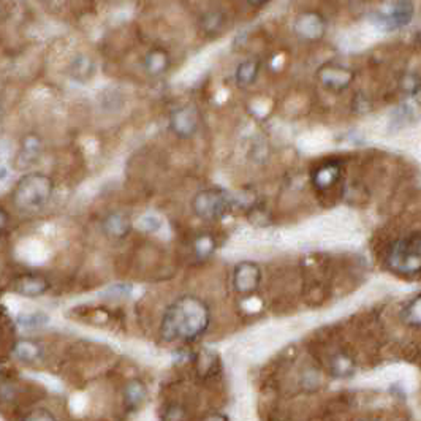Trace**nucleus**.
I'll return each mask as SVG.
<instances>
[{"label":"nucleus","instance_id":"1","mask_svg":"<svg viewBox=\"0 0 421 421\" xmlns=\"http://www.w3.org/2000/svg\"><path fill=\"white\" fill-rule=\"evenodd\" d=\"M209 327V309L194 296H184L168 307L162 320V336L168 342L194 341Z\"/></svg>","mask_w":421,"mask_h":421},{"label":"nucleus","instance_id":"2","mask_svg":"<svg viewBox=\"0 0 421 421\" xmlns=\"http://www.w3.org/2000/svg\"><path fill=\"white\" fill-rule=\"evenodd\" d=\"M386 266L399 276H417L421 273V234L413 233L395 241L386 252Z\"/></svg>","mask_w":421,"mask_h":421},{"label":"nucleus","instance_id":"3","mask_svg":"<svg viewBox=\"0 0 421 421\" xmlns=\"http://www.w3.org/2000/svg\"><path fill=\"white\" fill-rule=\"evenodd\" d=\"M53 194V181L48 176L33 173L21 179L15 187L13 201L21 211L35 212L48 203Z\"/></svg>","mask_w":421,"mask_h":421},{"label":"nucleus","instance_id":"4","mask_svg":"<svg viewBox=\"0 0 421 421\" xmlns=\"http://www.w3.org/2000/svg\"><path fill=\"white\" fill-rule=\"evenodd\" d=\"M232 201L222 190H203L195 196L194 209L203 218H218L230 211Z\"/></svg>","mask_w":421,"mask_h":421},{"label":"nucleus","instance_id":"5","mask_svg":"<svg viewBox=\"0 0 421 421\" xmlns=\"http://www.w3.org/2000/svg\"><path fill=\"white\" fill-rule=\"evenodd\" d=\"M261 280V271L255 263L244 261L234 268L233 285L239 293H252L258 289Z\"/></svg>","mask_w":421,"mask_h":421},{"label":"nucleus","instance_id":"6","mask_svg":"<svg viewBox=\"0 0 421 421\" xmlns=\"http://www.w3.org/2000/svg\"><path fill=\"white\" fill-rule=\"evenodd\" d=\"M318 78L325 87L331 89V91H341L353 81V71L345 69V67L328 64L320 69Z\"/></svg>","mask_w":421,"mask_h":421},{"label":"nucleus","instance_id":"7","mask_svg":"<svg viewBox=\"0 0 421 421\" xmlns=\"http://www.w3.org/2000/svg\"><path fill=\"white\" fill-rule=\"evenodd\" d=\"M295 31L307 40H317L325 33V21L318 13H302L295 22Z\"/></svg>","mask_w":421,"mask_h":421},{"label":"nucleus","instance_id":"8","mask_svg":"<svg viewBox=\"0 0 421 421\" xmlns=\"http://www.w3.org/2000/svg\"><path fill=\"white\" fill-rule=\"evenodd\" d=\"M381 21L385 22L390 29H399V27L409 24L413 18V5L411 2H395L390 3V10L380 15Z\"/></svg>","mask_w":421,"mask_h":421},{"label":"nucleus","instance_id":"9","mask_svg":"<svg viewBox=\"0 0 421 421\" xmlns=\"http://www.w3.org/2000/svg\"><path fill=\"white\" fill-rule=\"evenodd\" d=\"M196 126H198V116L196 111L189 106L175 111L171 116V127L179 137H190L196 130Z\"/></svg>","mask_w":421,"mask_h":421},{"label":"nucleus","instance_id":"10","mask_svg":"<svg viewBox=\"0 0 421 421\" xmlns=\"http://www.w3.org/2000/svg\"><path fill=\"white\" fill-rule=\"evenodd\" d=\"M15 291L22 296H29V298H35V296L43 295L48 290V282L46 279L40 276H22L15 282Z\"/></svg>","mask_w":421,"mask_h":421},{"label":"nucleus","instance_id":"11","mask_svg":"<svg viewBox=\"0 0 421 421\" xmlns=\"http://www.w3.org/2000/svg\"><path fill=\"white\" fill-rule=\"evenodd\" d=\"M339 178H341V166L336 164H327V165L320 166L318 170L313 173L312 181L316 187L325 190L338 182Z\"/></svg>","mask_w":421,"mask_h":421},{"label":"nucleus","instance_id":"12","mask_svg":"<svg viewBox=\"0 0 421 421\" xmlns=\"http://www.w3.org/2000/svg\"><path fill=\"white\" fill-rule=\"evenodd\" d=\"M329 370L334 377L347 379L355 372V361L352 360V356L345 355V353H338V355L331 358Z\"/></svg>","mask_w":421,"mask_h":421},{"label":"nucleus","instance_id":"13","mask_svg":"<svg viewBox=\"0 0 421 421\" xmlns=\"http://www.w3.org/2000/svg\"><path fill=\"white\" fill-rule=\"evenodd\" d=\"M146 386L138 380H132L130 384H127L126 390H123V397H126V404L130 409H137L141 406L146 399Z\"/></svg>","mask_w":421,"mask_h":421},{"label":"nucleus","instance_id":"14","mask_svg":"<svg viewBox=\"0 0 421 421\" xmlns=\"http://www.w3.org/2000/svg\"><path fill=\"white\" fill-rule=\"evenodd\" d=\"M13 353L21 361H35L40 356V345L32 341H19L13 347Z\"/></svg>","mask_w":421,"mask_h":421},{"label":"nucleus","instance_id":"15","mask_svg":"<svg viewBox=\"0 0 421 421\" xmlns=\"http://www.w3.org/2000/svg\"><path fill=\"white\" fill-rule=\"evenodd\" d=\"M128 228H130V227H128L127 218L123 216H119V214L110 216L105 222L106 233H108L110 237H113V238H121V237H123V234H127Z\"/></svg>","mask_w":421,"mask_h":421},{"label":"nucleus","instance_id":"16","mask_svg":"<svg viewBox=\"0 0 421 421\" xmlns=\"http://www.w3.org/2000/svg\"><path fill=\"white\" fill-rule=\"evenodd\" d=\"M402 318L411 327H421V293L415 296L406 306L402 312Z\"/></svg>","mask_w":421,"mask_h":421},{"label":"nucleus","instance_id":"17","mask_svg":"<svg viewBox=\"0 0 421 421\" xmlns=\"http://www.w3.org/2000/svg\"><path fill=\"white\" fill-rule=\"evenodd\" d=\"M258 73V62L255 60H246L237 69V81L243 86L254 83Z\"/></svg>","mask_w":421,"mask_h":421},{"label":"nucleus","instance_id":"18","mask_svg":"<svg viewBox=\"0 0 421 421\" xmlns=\"http://www.w3.org/2000/svg\"><path fill=\"white\" fill-rule=\"evenodd\" d=\"M146 67H148V71L153 73V75H159V73L165 71L168 67L166 54L164 51L155 49V51L151 53L148 55V59H146Z\"/></svg>","mask_w":421,"mask_h":421},{"label":"nucleus","instance_id":"19","mask_svg":"<svg viewBox=\"0 0 421 421\" xmlns=\"http://www.w3.org/2000/svg\"><path fill=\"white\" fill-rule=\"evenodd\" d=\"M164 421H185V411L181 406L168 407L164 415Z\"/></svg>","mask_w":421,"mask_h":421},{"label":"nucleus","instance_id":"20","mask_svg":"<svg viewBox=\"0 0 421 421\" xmlns=\"http://www.w3.org/2000/svg\"><path fill=\"white\" fill-rule=\"evenodd\" d=\"M44 322H46V317L42 316V313H31V316L19 318V323L24 325V327H40Z\"/></svg>","mask_w":421,"mask_h":421},{"label":"nucleus","instance_id":"21","mask_svg":"<svg viewBox=\"0 0 421 421\" xmlns=\"http://www.w3.org/2000/svg\"><path fill=\"white\" fill-rule=\"evenodd\" d=\"M24 421H58V420H55V417H54V415L51 412L43 411V409H40V411L31 412L24 418Z\"/></svg>","mask_w":421,"mask_h":421},{"label":"nucleus","instance_id":"22","mask_svg":"<svg viewBox=\"0 0 421 421\" xmlns=\"http://www.w3.org/2000/svg\"><path fill=\"white\" fill-rule=\"evenodd\" d=\"M203 421H228V418L225 417V415L212 413V415H209V417H206Z\"/></svg>","mask_w":421,"mask_h":421},{"label":"nucleus","instance_id":"23","mask_svg":"<svg viewBox=\"0 0 421 421\" xmlns=\"http://www.w3.org/2000/svg\"><path fill=\"white\" fill-rule=\"evenodd\" d=\"M413 97H415V102H417L421 106V84L418 86L417 91L413 92Z\"/></svg>","mask_w":421,"mask_h":421},{"label":"nucleus","instance_id":"24","mask_svg":"<svg viewBox=\"0 0 421 421\" xmlns=\"http://www.w3.org/2000/svg\"><path fill=\"white\" fill-rule=\"evenodd\" d=\"M363 421H375V420H363Z\"/></svg>","mask_w":421,"mask_h":421}]
</instances>
